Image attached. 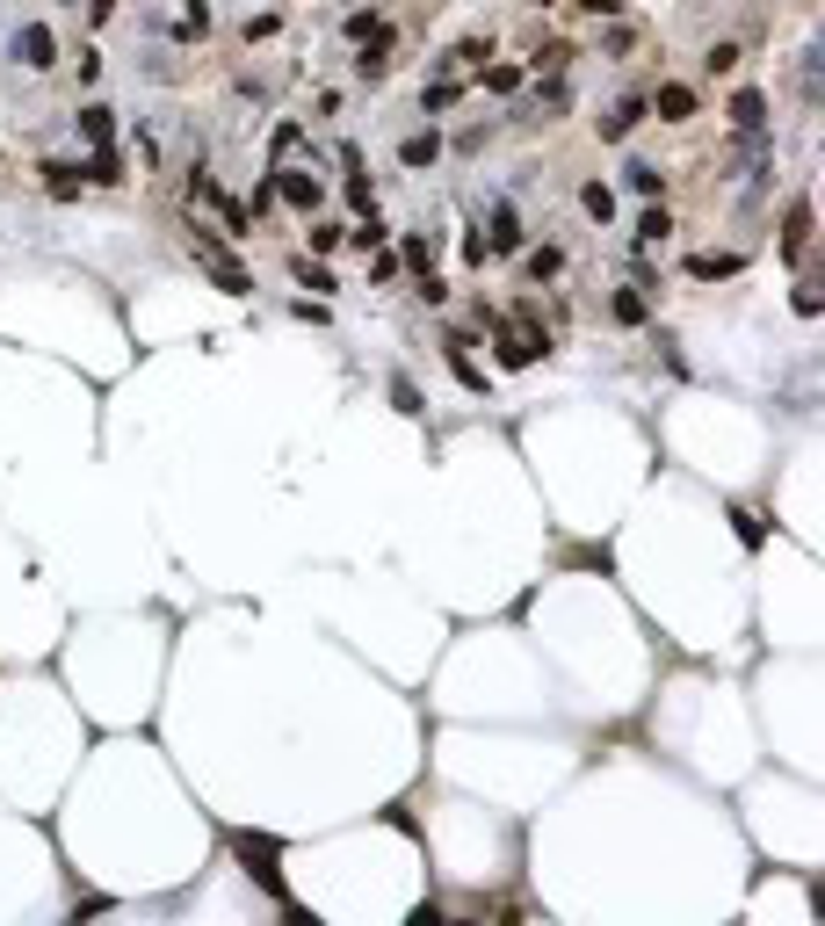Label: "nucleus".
Masks as SVG:
<instances>
[{"label":"nucleus","mask_w":825,"mask_h":926,"mask_svg":"<svg viewBox=\"0 0 825 926\" xmlns=\"http://www.w3.org/2000/svg\"><path fill=\"white\" fill-rule=\"evenodd\" d=\"M8 58H15L22 73H51L58 66V29L51 22H22L15 37H8Z\"/></svg>","instance_id":"obj_1"},{"label":"nucleus","mask_w":825,"mask_h":926,"mask_svg":"<svg viewBox=\"0 0 825 926\" xmlns=\"http://www.w3.org/2000/svg\"><path fill=\"white\" fill-rule=\"evenodd\" d=\"M232 854H247V876L283 898V876H275V840H261V832H232Z\"/></svg>","instance_id":"obj_2"},{"label":"nucleus","mask_w":825,"mask_h":926,"mask_svg":"<svg viewBox=\"0 0 825 926\" xmlns=\"http://www.w3.org/2000/svg\"><path fill=\"white\" fill-rule=\"evenodd\" d=\"M391 51H399V29H377V37H362L355 73H362V80H384V73H391Z\"/></svg>","instance_id":"obj_3"},{"label":"nucleus","mask_w":825,"mask_h":926,"mask_svg":"<svg viewBox=\"0 0 825 926\" xmlns=\"http://www.w3.org/2000/svg\"><path fill=\"white\" fill-rule=\"evenodd\" d=\"M645 116H652V102H645V95H630V102H616V109H608V116H601V138H608V145H616V138H630V131H637V123H645Z\"/></svg>","instance_id":"obj_4"},{"label":"nucleus","mask_w":825,"mask_h":926,"mask_svg":"<svg viewBox=\"0 0 825 926\" xmlns=\"http://www.w3.org/2000/svg\"><path fill=\"white\" fill-rule=\"evenodd\" d=\"M731 123H739V131H768V95H760V87H739V95H731Z\"/></svg>","instance_id":"obj_5"},{"label":"nucleus","mask_w":825,"mask_h":926,"mask_svg":"<svg viewBox=\"0 0 825 926\" xmlns=\"http://www.w3.org/2000/svg\"><path fill=\"white\" fill-rule=\"evenodd\" d=\"M268 189L283 196V203H297V210H319V181H312V174H290V167H283V174L268 181Z\"/></svg>","instance_id":"obj_6"},{"label":"nucleus","mask_w":825,"mask_h":926,"mask_svg":"<svg viewBox=\"0 0 825 926\" xmlns=\"http://www.w3.org/2000/svg\"><path fill=\"white\" fill-rule=\"evenodd\" d=\"M514 246H522V210L500 203V210H493V239H485V254H514Z\"/></svg>","instance_id":"obj_7"},{"label":"nucleus","mask_w":825,"mask_h":926,"mask_svg":"<svg viewBox=\"0 0 825 926\" xmlns=\"http://www.w3.org/2000/svg\"><path fill=\"white\" fill-rule=\"evenodd\" d=\"M652 109H659V123H688L695 116V87H659V95H652Z\"/></svg>","instance_id":"obj_8"},{"label":"nucleus","mask_w":825,"mask_h":926,"mask_svg":"<svg viewBox=\"0 0 825 926\" xmlns=\"http://www.w3.org/2000/svg\"><path fill=\"white\" fill-rule=\"evenodd\" d=\"M210 275H218V290H232V297H254V275L239 268L232 254H210Z\"/></svg>","instance_id":"obj_9"},{"label":"nucleus","mask_w":825,"mask_h":926,"mask_svg":"<svg viewBox=\"0 0 825 926\" xmlns=\"http://www.w3.org/2000/svg\"><path fill=\"white\" fill-rule=\"evenodd\" d=\"M80 138H95V145H109V138H116V109H102V102H87V109H80Z\"/></svg>","instance_id":"obj_10"},{"label":"nucleus","mask_w":825,"mask_h":926,"mask_svg":"<svg viewBox=\"0 0 825 926\" xmlns=\"http://www.w3.org/2000/svg\"><path fill=\"white\" fill-rule=\"evenodd\" d=\"M623 181H630V189H637V196H652V203L666 196V174H659L652 160H630V167H623Z\"/></svg>","instance_id":"obj_11"},{"label":"nucleus","mask_w":825,"mask_h":926,"mask_svg":"<svg viewBox=\"0 0 825 926\" xmlns=\"http://www.w3.org/2000/svg\"><path fill=\"white\" fill-rule=\"evenodd\" d=\"M739 268H746L739 254H695L688 261V275H702V283H724V275H739Z\"/></svg>","instance_id":"obj_12"},{"label":"nucleus","mask_w":825,"mask_h":926,"mask_svg":"<svg viewBox=\"0 0 825 926\" xmlns=\"http://www.w3.org/2000/svg\"><path fill=\"white\" fill-rule=\"evenodd\" d=\"M80 174H87V181H102V189H116V181H124V160H116V145H102Z\"/></svg>","instance_id":"obj_13"},{"label":"nucleus","mask_w":825,"mask_h":926,"mask_svg":"<svg viewBox=\"0 0 825 926\" xmlns=\"http://www.w3.org/2000/svg\"><path fill=\"white\" fill-rule=\"evenodd\" d=\"M435 152H442V138H435V131H413V138L399 145V160H406V167H435Z\"/></svg>","instance_id":"obj_14"},{"label":"nucleus","mask_w":825,"mask_h":926,"mask_svg":"<svg viewBox=\"0 0 825 926\" xmlns=\"http://www.w3.org/2000/svg\"><path fill=\"white\" fill-rule=\"evenodd\" d=\"M579 203H587V218H601V225L616 218V196H608L601 181H587V189H579Z\"/></svg>","instance_id":"obj_15"},{"label":"nucleus","mask_w":825,"mask_h":926,"mask_svg":"<svg viewBox=\"0 0 825 926\" xmlns=\"http://www.w3.org/2000/svg\"><path fill=\"white\" fill-rule=\"evenodd\" d=\"M478 58H493V37H464L449 51V66H478Z\"/></svg>","instance_id":"obj_16"},{"label":"nucleus","mask_w":825,"mask_h":926,"mask_svg":"<svg viewBox=\"0 0 825 926\" xmlns=\"http://www.w3.org/2000/svg\"><path fill=\"white\" fill-rule=\"evenodd\" d=\"M558 268H565V254H558V246H536V254H529V275H536V283H550Z\"/></svg>","instance_id":"obj_17"},{"label":"nucleus","mask_w":825,"mask_h":926,"mask_svg":"<svg viewBox=\"0 0 825 926\" xmlns=\"http://www.w3.org/2000/svg\"><path fill=\"white\" fill-rule=\"evenodd\" d=\"M529 73L522 66H485V87H493V95H514V87H522Z\"/></svg>","instance_id":"obj_18"},{"label":"nucleus","mask_w":825,"mask_h":926,"mask_svg":"<svg viewBox=\"0 0 825 926\" xmlns=\"http://www.w3.org/2000/svg\"><path fill=\"white\" fill-rule=\"evenodd\" d=\"M666 232H674V218H666V210L652 203V210H645V218H637V239H666Z\"/></svg>","instance_id":"obj_19"},{"label":"nucleus","mask_w":825,"mask_h":926,"mask_svg":"<svg viewBox=\"0 0 825 926\" xmlns=\"http://www.w3.org/2000/svg\"><path fill=\"white\" fill-rule=\"evenodd\" d=\"M304 246H312V254H341V225H312Z\"/></svg>","instance_id":"obj_20"},{"label":"nucleus","mask_w":825,"mask_h":926,"mask_svg":"<svg viewBox=\"0 0 825 926\" xmlns=\"http://www.w3.org/2000/svg\"><path fill=\"white\" fill-rule=\"evenodd\" d=\"M616 319H623V326H645V297H630V290H616Z\"/></svg>","instance_id":"obj_21"},{"label":"nucleus","mask_w":825,"mask_h":926,"mask_svg":"<svg viewBox=\"0 0 825 926\" xmlns=\"http://www.w3.org/2000/svg\"><path fill=\"white\" fill-rule=\"evenodd\" d=\"M297 283H304V290H333V275H326L319 261H297Z\"/></svg>","instance_id":"obj_22"},{"label":"nucleus","mask_w":825,"mask_h":926,"mask_svg":"<svg viewBox=\"0 0 825 926\" xmlns=\"http://www.w3.org/2000/svg\"><path fill=\"white\" fill-rule=\"evenodd\" d=\"M377 29H384V22H377L370 8H355V15H348V37H355V44H362V37H377Z\"/></svg>","instance_id":"obj_23"},{"label":"nucleus","mask_w":825,"mask_h":926,"mask_svg":"<svg viewBox=\"0 0 825 926\" xmlns=\"http://www.w3.org/2000/svg\"><path fill=\"white\" fill-rule=\"evenodd\" d=\"M456 95H464V87H449V80H435V87H427V109H435V116H442V109H449Z\"/></svg>","instance_id":"obj_24"},{"label":"nucleus","mask_w":825,"mask_h":926,"mask_svg":"<svg viewBox=\"0 0 825 926\" xmlns=\"http://www.w3.org/2000/svg\"><path fill=\"white\" fill-rule=\"evenodd\" d=\"M427 254H435L427 239H406V246H399V261H406V268H427Z\"/></svg>","instance_id":"obj_25"},{"label":"nucleus","mask_w":825,"mask_h":926,"mask_svg":"<svg viewBox=\"0 0 825 926\" xmlns=\"http://www.w3.org/2000/svg\"><path fill=\"white\" fill-rule=\"evenodd\" d=\"M630 0H579V15H623Z\"/></svg>","instance_id":"obj_26"}]
</instances>
